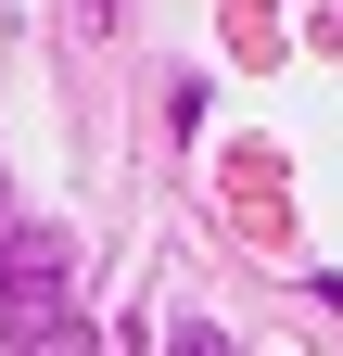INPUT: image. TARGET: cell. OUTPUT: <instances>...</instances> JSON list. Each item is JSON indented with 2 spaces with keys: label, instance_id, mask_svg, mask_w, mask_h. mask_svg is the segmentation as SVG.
Listing matches in <instances>:
<instances>
[{
  "label": "cell",
  "instance_id": "cell-1",
  "mask_svg": "<svg viewBox=\"0 0 343 356\" xmlns=\"http://www.w3.org/2000/svg\"><path fill=\"white\" fill-rule=\"evenodd\" d=\"M64 280H76V242L51 216H13V229H0V305H13V318H51Z\"/></svg>",
  "mask_w": 343,
  "mask_h": 356
}]
</instances>
